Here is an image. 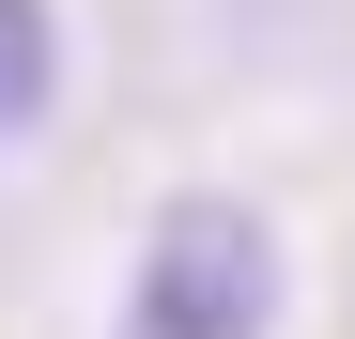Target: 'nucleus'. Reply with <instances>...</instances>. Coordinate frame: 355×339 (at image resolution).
I'll list each match as a JSON object with an SVG mask.
<instances>
[{
    "mask_svg": "<svg viewBox=\"0 0 355 339\" xmlns=\"http://www.w3.org/2000/svg\"><path fill=\"white\" fill-rule=\"evenodd\" d=\"M108 339H278V232H263L248 201H216V185L155 201Z\"/></svg>",
    "mask_w": 355,
    "mask_h": 339,
    "instance_id": "1",
    "label": "nucleus"
},
{
    "mask_svg": "<svg viewBox=\"0 0 355 339\" xmlns=\"http://www.w3.org/2000/svg\"><path fill=\"white\" fill-rule=\"evenodd\" d=\"M46 93H62V16L46 0H0V139H31Z\"/></svg>",
    "mask_w": 355,
    "mask_h": 339,
    "instance_id": "2",
    "label": "nucleus"
}]
</instances>
